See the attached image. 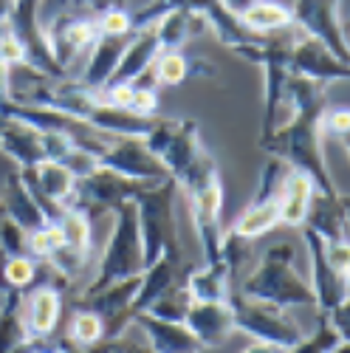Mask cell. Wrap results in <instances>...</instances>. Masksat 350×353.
<instances>
[{
    "label": "cell",
    "mask_w": 350,
    "mask_h": 353,
    "mask_svg": "<svg viewBox=\"0 0 350 353\" xmlns=\"http://www.w3.org/2000/svg\"><path fill=\"white\" fill-rule=\"evenodd\" d=\"M184 325L192 331V336L203 345V347H220L231 339L235 334V314H231L229 303H200L192 300Z\"/></svg>",
    "instance_id": "cell-20"
},
{
    "label": "cell",
    "mask_w": 350,
    "mask_h": 353,
    "mask_svg": "<svg viewBox=\"0 0 350 353\" xmlns=\"http://www.w3.org/2000/svg\"><path fill=\"white\" fill-rule=\"evenodd\" d=\"M9 9H12V0H0V26H6V20H9Z\"/></svg>",
    "instance_id": "cell-50"
},
{
    "label": "cell",
    "mask_w": 350,
    "mask_h": 353,
    "mask_svg": "<svg viewBox=\"0 0 350 353\" xmlns=\"http://www.w3.org/2000/svg\"><path fill=\"white\" fill-rule=\"evenodd\" d=\"M144 144L167 167L169 179L175 181H181L198 164V159L207 153V147L200 144V128L195 119H161V116H156L153 128L144 136Z\"/></svg>",
    "instance_id": "cell-7"
},
{
    "label": "cell",
    "mask_w": 350,
    "mask_h": 353,
    "mask_svg": "<svg viewBox=\"0 0 350 353\" xmlns=\"http://www.w3.org/2000/svg\"><path fill=\"white\" fill-rule=\"evenodd\" d=\"M285 172H288V167L280 159L266 161V167L260 172L257 195L251 198L246 212L235 221V226L229 232H235L238 238H246V241H257L280 226V190L285 181Z\"/></svg>",
    "instance_id": "cell-9"
},
{
    "label": "cell",
    "mask_w": 350,
    "mask_h": 353,
    "mask_svg": "<svg viewBox=\"0 0 350 353\" xmlns=\"http://www.w3.org/2000/svg\"><path fill=\"white\" fill-rule=\"evenodd\" d=\"M63 164L74 172V179L79 181V179H85V175H91L96 167H99V161H96V156L94 153H88V150H82V147H71L68 150V156L63 159Z\"/></svg>",
    "instance_id": "cell-45"
},
{
    "label": "cell",
    "mask_w": 350,
    "mask_h": 353,
    "mask_svg": "<svg viewBox=\"0 0 350 353\" xmlns=\"http://www.w3.org/2000/svg\"><path fill=\"white\" fill-rule=\"evenodd\" d=\"M144 187H150V184L130 181L107 167H96L91 175H85V179L76 181V190H74V198H71L68 207L85 212L91 221L105 218V215H113V210L119 207V203L130 201Z\"/></svg>",
    "instance_id": "cell-10"
},
{
    "label": "cell",
    "mask_w": 350,
    "mask_h": 353,
    "mask_svg": "<svg viewBox=\"0 0 350 353\" xmlns=\"http://www.w3.org/2000/svg\"><path fill=\"white\" fill-rule=\"evenodd\" d=\"M189 305H192V294L187 291V285H184V283H178V285L167 288V291L161 294V297H156L147 308H144V314H150V316H156V319L184 322V316H187Z\"/></svg>",
    "instance_id": "cell-34"
},
{
    "label": "cell",
    "mask_w": 350,
    "mask_h": 353,
    "mask_svg": "<svg viewBox=\"0 0 350 353\" xmlns=\"http://www.w3.org/2000/svg\"><path fill=\"white\" fill-rule=\"evenodd\" d=\"M40 277V260L28 254H0V291H25Z\"/></svg>",
    "instance_id": "cell-32"
},
{
    "label": "cell",
    "mask_w": 350,
    "mask_h": 353,
    "mask_svg": "<svg viewBox=\"0 0 350 353\" xmlns=\"http://www.w3.org/2000/svg\"><path fill=\"white\" fill-rule=\"evenodd\" d=\"M288 71L294 77L311 79L316 85H331V82H347L350 79V63L339 60L333 51H328L319 40L297 34L288 51Z\"/></svg>",
    "instance_id": "cell-14"
},
{
    "label": "cell",
    "mask_w": 350,
    "mask_h": 353,
    "mask_svg": "<svg viewBox=\"0 0 350 353\" xmlns=\"http://www.w3.org/2000/svg\"><path fill=\"white\" fill-rule=\"evenodd\" d=\"M56 223H60V229H63L65 246L79 249V252H91V241H94L91 234H94V229H91V218H88L85 212H79L74 207H65L63 215L56 218Z\"/></svg>",
    "instance_id": "cell-35"
},
{
    "label": "cell",
    "mask_w": 350,
    "mask_h": 353,
    "mask_svg": "<svg viewBox=\"0 0 350 353\" xmlns=\"http://www.w3.org/2000/svg\"><path fill=\"white\" fill-rule=\"evenodd\" d=\"M178 181L167 179L158 184H150L133 195L136 215H138V232L144 246V269L167 252V249H184L178 221H175V198H178Z\"/></svg>",
    "instance_id": "cell-4"
},
{
    "label": "cell",
    "mask_w": 350,
    "mask_h": 353,
    "mask_svg": "<svg viewBox=\"0 0 350 353\" xmlns=\"http://www.w3.org/2000/svg\"><path fill=\"white\" fill-rule=\"evenodd\" d=\"M0 122H3V113H0Z\"/></svg>",
    "instance_id": "cell-51"
},
{
    "label": "cell",
    "mask_w": 350,
    "mask_h": 353,
    "mask_svg": "<svg viewBox=\"0 0 350 353\" xmlns=\"http://www.w3.org/2000/svg\"><path fill=\"white\" fill-rule=\"evenodd\" d=\"M102 339H105V319L88 308H76L71 322H68L65 342L74 347H91Z\"/></svg>",
    "instance_id": "cell-33"
},
{
    "label": "cell",
    "mask_w": 350,
    "mask_h": 353,
    "mask_svg": "<svg viewBox=\"0 0 350 353\" xmlns=\"http://www.w3.org/2000/svg\"><path fill=\"white\" fill-rule=\"evenodd\" d=\"M45 28V37L48 46L65 71L71 68L74 57H79L82 51H91V46L99 37V28H96V17L91 14H74V12H63L51 20L43 23Z\"/></svg>",
    "instance_id": "cell-15"
},
{
    "label": "cell",
    "mask_w": 350,
    "mask_h": 353,
    "mask_svg": "<svg viewBox=\"0 0 350 353\" xmlns=\"http://www.w3.org/2000/svg\"><path fill=\"white\" fill-rule=\"evenodd\" d=\"M220 3H223L231 14H240V12H246V9L254 3V0H220Z\"/></svg>",
    "instance_id": "cell-49"
},
{
    "label": "cell",
    "mask_w": 350,
    "mask_h": 353,
    "mask_svg": "<svg viewBox=\"0 0 350 353\" xmlns=\"http://www.w3.org/2000/svg\"><path fill=\"white\" fill-rule=\"evenodd\" d=\"M313 195H316V187H313V181L308 179V175L288 167L282 190H280V226L300 229L308 218Z\"/></svg>",
    "instance_id": "cell-26"
},
{
    "label": "cell",
    "mask_w": 350,
    "mask_h": 353,
    "mask_svg": "<svg viewBox=\"0 0 350 353\" xmlns=\"http://www.w3.org/2000/svg\"><path fill=\"white\" fill-rule=\"evenodd\" d=\"M96 161L99 167H107L113 172L125 175V179L141 181V184H158L169 179L167 167L147 150L144 139H110L96 156Z\"/></svg>",
    "instance_id": "cell-13"
},
{
    "label": "cell",
    "mask_w": 350,
    "mask_h": 353,
    "mask_svg": "<svg viewBox=\"0 0 350 353\" xmlns=\"http://www.w3.org/2000/svg\"><path fill=\"white\" fill-rule=\"evenodd\" d=\"M231 280H235V274H231L229 266L218 257V260H209V263H200V266H189V272L184 277V285L192 294V300L229 303Z\"/></svg>",
    "instance_id": "cell-24"
},
{
    "label": "cell",
    "mask_w": 350,
    "mask_h": 353,
    "mask_svg": "<svg viewBox=\"0 0 350 353\" xmlns=\"http://www.w3.org/2000/svg\"><path fill=\"white\" fill-rule=\"evenodd\" d=\"M305 243H308V257H311V291L319 314H328L333 308L347 305V277L336 274L322 252V238L316 232H311L308 226L302 229Z\"/></svg>",
    "instance_id": "cell-18"
},
{
    "label": "cell",
    "mask_w": 350,
    "mask_h": 353,
    "mask_svg": "<svg viewBox=\"0 0 350 353\" xmlns=\"http://www.w3.org/2000/svg\"><path fill=\"white\" fill-rule=\"evenodd\" d=\"M240 353H282V347H277V345H269V342H251V345H246Z\"/></svg>",
    "instance_id": "cell-48"
},
{
    "label": "cell",
    "mask_w": 350,
    "mask_h": 353,
    "mask_svg": "<svg viewBox=\"0 0 350 353\" xmlns=\"http://www.w3.org/2000/svg\"><path fill=\"white\" fill-rule=\"evenodd\" d=\"M285 105L291 116L280 122L266 139H260V147L271 153V159H280L285 167L305 172L319 195L339 198L342 190L336 187L322 153L325 136L319 122H322V110L328 108L322 85L291 74L285 82Z\"/></svg>",
    "instance_id": "cell-1"
},
{
    "label": "cell",
    "mask_w": 350,
    "mask_h": 353,
    "mask_svg": "<svg viewBox=\"0 0 350 353\" xmlns=\"http://www.w3.org/2000/svg\"><path fill=\"white\" fill-rule=\"evenodd\" d=\"M0 353H14L25 339L23 325V291H0Z\"/></svg>",
    "instance_id": "cell-31"
},
{
    "label": "cell",
    "mask_w": 350,
    "mask_h": 353,
    "mask_svg": "<svg viewBox=\"0 0 350 353\" xmlns=\"http://www.w3.org/2000/svg\"><path fill=\"white\" fill-rule=\"evenodd\" d=\"M342 336L333 331V325L328 322L325 314H319V325L311 336H302V342H297L294 347H288L282 353H331V347L339 342Z\"/></svg>",
    "instance_id": "cell-39"
},
{
    "label": "cell",
    "mask_w": 350,
    "mask_h": 353,
    "mask_svg": "<svg viewBox=\"0 0 350 353\" xmlns=\"http://www.w3.org/2000/svg\"><path fill=\"white\" fill-rule=\"evenodd\" d=\"M153 68H156L158 85H169V88L187 82V77H189V60L181 51H161L156 57Z\"/></svg>",
    "instance_id": "cell-37"
},
{
    "label": "cell",
    "mask_w": 350,
    "mask_h": 353,
    "mask_svg": "<svg viewBox=\"0 0 350 353\" xmlns=\"http://www.w3.org/2000/svg\"><path fill=\"white\" fill-rule=\"evenodd\" d=\"M23 181L28 184L37 195V201L43 203V210L51 221H56L63 215V210L71 203L74 190H76V179L74 172L63 164V161H40L32 170H20Z\"/></svg>",
    "instance_id": "cell-16"
},
{
    "label": "cell",
    "mask_w": 350,
    "mask_h": 353,
    "mask_svg": "<svg viewBox=\"0 0 350 353\" xmlns=\"http://www.w3.org/2000/svg\"><path fill=\"white\" fill-rule=\"evenodd\" d=\"M322 252H325L328 266L336 274L347 277V272H350V246H347V238H342V241H322Z\"/></svg>",
    "instance_id": "cell-44"
},
{
    "label": "cell",
    "mask_w": 350,
    "mask_h": 353,
    "mask_svg": "<svg viewBox=\"0 0 350 353\" xmlns=\"http://www.w3.org/2000/svg\"><path fill=\"white\" fill-rule=\"evenodd\" d=\"M229 305H231V314H235V328L257 342H269V345L288 350L297 342H302V336H305L302 325L282 305L243 297L240 291L238 294L231 291Z\"/></svg>",
    "instance_id": "cell-6"
},
{
    "label": "cell",
    "mask_w": 350,
    "mask_h": 353,
    "mask_svg": "<svg viewBox=\"0 0 350 353\" xmlns=\"http://www.w3.org/2000/svg\"><path fill=\"white\" fill-rule=\"evenodd\" d=\"M0 153H6L17 170H32L40 161H45L43 147V130L32 122L20 119V116H6L0 122Z\"/></svg>",
    "instance_id": "cell-19"
},
{
    "label": "cell",
    "mask_w": 350,
    "mask_h": 353,
    "mask_svg": "<svg viewBox=\"0 0 350 353\" xmlns=\"http://www.w3.org/2000/svg\"><path fill=\"white\" fill-rule=\"evenodd\" d=\"M130 110L138 116H156L158 113V91H136L133 88Z\"/></svg>",
    "instance_id": "cell-46"
},
{
    "label": "cell",
    "mask_w": 350,
    "mask_h": 353,
    "mask_svg": "<svg viewBox=\"0 0 350 353\" xmlns=\"http://www.w3.org/2000/svg\"><path fill=\"white\" fill-rule=\"evenodd\" d=\"M60 246H65V238H63V229H60L56 221L45 223L43 229L28 232V238H25V252H28V257H34V260H45Z\"/></svg>",
    "instance_id": "cell-36"
},
{
    "label": "cell",
    "mask_w": 350,
    "mask_h": 353,
    "mask_svg": "<svg viewBox=\"0 0 350 353\" xmlns=\"http://www.w3.org/2000/svg\"><path fill=\"white\" fill-rule=\"evenodd\" d=\"M125 46H127V37H105V34H99L96 43L91 46V54H88V63H85V71H82L79 82H85L88 88H94V91L105 88L113 79V71L122 60Z\"/></svg>",
    "instance_id": "cell-29"
},
{
    "label": "cell",
    "mask_w": 350,
    "mask_h": 353,
    "mask_svg": "<svg viewBox=\"0 0 350 353\" xmlns=\"http://www.w3.org/2000/svg\"><path fill=\"white\" fill-rule=\"evenodd\" d=\"M130 325H136L144 334V342H147L153 353H200L203 350V345L192 336V331L184 322L156 319L141 311L130 319Z\"/></svg>",
    "instance_id": "cell-22"
},
{
    "label": "cell",
    "mask_w": 350,
    "mask_h": 353,
    "mask_svg": "<svg viewBox=\"0 0 350 353\" xmlns=\"http://www.w3.org/2000/svg\"><path fill=\"white\" fill-rule=\"evenodd\" d=\"M60 314H63V288L43 283L23 294V325L28 339H48L60 325Z\"/></svg>",
    "instance_id": "cell-21"
},
{
    "label": "cell",
    "mask_w": 350,
    "mask_h": 353,
    "mask_svg": "<svg viewBox=\"0 0 350 353\" xmlns=\"http://www.w3.org/2000/svg\"><path fill=\"white\" fill-rule=\"evenodd\" d=\"M48 3H56V9H45L40 12V23L63 14V12H74V14H102L107 9H116V6H125V0H48Z\"/></svg>",
    "instance_id": "cell-38"
},
{
    "label": "cell",
    "mask_w": 350,
    "mask_h": 353,
    "mask_svg": "<svg viewBox=\"0 0 350 353\" xmlns=\"http://www.w3.org/2000/svg\"><path fill=\"white\" fill-rule=\"evenodd\" d=\"M238 20L254 34H274L291 28V6L280 0H254V3L238 14Z\"/></svg>",
    "instance_id": "cell-30"
},
{
    "label": "cell",
    "mask_w": 350,
    "mask_h": 353,
    "mask_svg": "<svg viewBox=\"0 0 350 353\" xmlns=\"http://www.w3.org/2000/svg\"><path fill=\"white\" fill-rule=\"evenodd\" d=\"M158 54H161V48H158V40H156V28H153V26L136 28V32L127 37L125 54H122L119 65H116L110 82H130V79L138 77L144 68H150V65L156 63ZM110 82H107V85H110Z\"/></svg>",
    "instance_id": "cell-28"
},
{
    "label": "cell",
    "mask_w": 350,
    "mask_h": 353,
    "mask_svg": "<svg viewBox=\"0 0 350 353\" xmlns=\"http://www.w3.org/2000/svg\"><path fill=\"white\" fill-rule=\"evenodd\" d=\"M110 218H113V229H110L107 246L102 252L99 269H96L94 280L85 285L82 294L99 291L110 283H119V280H127V277H138L144 272V246H141L138 215H136L133 198L119 203Z\"/></svg>",
    "instance_id": "cell-3"
},
{
    "label": "cell",
    "mask_w": 350,
    "mask_h": 353,
    "mask_svg": "<svg viewBox=\"0 0 350 353\" xmlns=\"http://www.w3.org/2000/svg\"><path fill=\"white\" fill-rule=\"evenodd\" d=\"M291 26L300 34L319 40L339 60L347 63L350 48H347L344 26H342L339 0H294V6H291Z\"/></svg>",
    "instance_id": "cell-11"
},
{
    "label": "cell",
    "mask_w": 350,
    "mask_h": 353,
    "mask_svg": "<svg viewBox=\"0 0 350 353\" xmlns=\"http://www.w3.org/2000/svg\"><path fill=\"white\" fill-rule=\"evenodd\" d=\"M156 28V40L161 51H181L189 40H195L198 34L207 32V17L198 12H184V9H172L164 12L161 17H156L150 23Z\"/></svg>",
    "instance_id": "cell-25"
},
{
    "label": "cell",
    "mask_w": 350,
    "mask_h": 353,
    "mask_svg": "<svg viewBox=\"0 0 350 353\" xmlns=\"http://www.w3.org/2000/svg\"><path fill=\"white\" fill-rule=\"evenodd\" d=\"M40 3L43 0H12L6 26L25 46V63L28 65L43 71V74H51V77H68V71L56 63V57L48 46L45 28L40 23Z\"/></svg>",
    "instance_id": "cell-12"
},
{
    "label": "cell",
    "mask_w": 350,
    "mask_h": 353,
    "mask_svg": "<svg viewBox=\"0 0 350 353\" xmlns=\"http://www.w3.org/2000/svg\"><path fill=\"white\" fill-rule=\"evenodd\" d=\"M172 9H184V12H198L207 17L209 23V32L229 48V51H235L240 54L243 48L260 43L266 34H254L249 32V28L238 20V14H231L220 0H150L147 6H141L133 14V32L136 28H144V26H150L156 17H161L164 12H172Z\"/></svg>",
    "instance_id": "cell-5"
},
{
    "label": "cell",
    "mask_w": 350,
    "mask_h": 353,
    "mask_svg": "<svg viewBox=\"0 0 350 353\" xmlns=\"http://www.w3.org/2000/svg\"><path fill=\"white\" fill-rule=\"evenodd\" d=\"M0 63H3L6 68L25 63V46L20 43V37L12 32L9 26L3 28V34H0Z\"/></svg>",
    "instance_id": "cell-43"
},
{
    "label": "cell",
    "mask_w": 350,
    "mask_h": 353,
    "mask_svg": "<svg viewBox=\"0 0 350 353\" xmlns=\"http://www.w3.org/2000/svg\"><path fill=\"white\" fill-rule=\"evenodd\" d=\"M302 226L316 232L322 241H342V238H347V195L342 192L339 198H328V195L316 192Z\"/></svg>",
    "instance_id": "cell-27"
},
{
    "label": "cell",
    "mask_w": 350,
    "mask_h": 353,
    "mask_svg": "<svg viewBox=\"0 0 350 353\" xmlns=\"http://www.w3.org/2000/svg\"><path fill=\"white\" fill-rule=\"evenodd\" d=\"M297 249L294 243L280 241L274 246H269L262 252V257L257 260V266L243 277L240 283V294L251 300H262V303H274L282 308H305V305H316L311 283H305L297 269Z\"/></svg>",
    "instance_id": "cell-2"
},
{
    "label": "cell",
    "mask_w": 350,
    "mask_h": 353,
    "mask_svg": "<svg viewBox=\"0 0 350 353\" xmlns=\"http://www.w3.org/2000/svg\"><path fill=\"white\" fill-rule=\"evenodd\" d=\"M45 342H48V339H25L14 353H60V350H56V345L48 347Z\"/></svg>",
    "instance_id": "cell-47"
},
{
    "label": "cell",
    "mask_w": 350,
    "mask_h": 353,
    "mask_svg": "<svg viewBox=\"0 0 350 353\" xmlns=\"http://www.w3.org/2000/svg\"><path fill=\"white\" fill-rule=\"evenodd\" d=\"M187 272H189V263H187L184 249H167V252H161L150 263V266L138 274V291H136V297H133L130 314L133 316L141 314L156 297H161L167 288L184 283Z\"/></svg>",
    "instance_id": "cell-17"
},
{
    "label": "cell",
    "mask_w": 350,
    "mask_h": 353,
    "mask_svg": "<svg viewBox=\"0 0 350 353\" xmlns=\"http://www.w3.org/2000/svg\"><path fill=\"white\" fill-rule=\"evenodd\" d=\"M0 210H3V212H6L20 229H25V232H34V229H43L45 223H54V221L45 215V210H43V203L37 201V195L28 190V184L23 181L20 170L9 172L3 198H0Z\"/></svg>",
    "instance_id": "cell-23"
},
{
    "label": "cell",
    "mask_w": 350,
    "mask_h": 353,
    "mask_svg": "<svg viewBox=\"0 0 350 353\" xmlns=\"http://www.w3.org/2000/svg\"><path fill=\"white\" fill-rule=\"evenodd\" d=\"M189 192V215L192 226L198 234V243L203 252V263L220 257V243H223V184L220 172L212 170L207 175H200L195 184L187 187Z\"/></svg>",
    "instance_id": "cell-8"
},
{
    "label": "cell",
    "mask_w": 350,
    "mask_h": 353,
    "mask_svg": "<svg viewBox=\"0 0 350 353\" xmlns=\"http://www.w3.org/2000/svg\"><path fill=\"white\" fill-rule=\"evenodd\" d=\"M96 28L105 37H130L133 34V14L125 6L107 9V12L96 14Z\"/></svg>",
    "instance_id": "cell-40"
},
{
    "label": "cell",
    "mask_w": 350,
    "mask_h": 353,
    "mask_svg": "<svg viewBox=\"0 0 350 353\" xmlns=\"http://www.w3.org/2000/svg\"><path fill=\"white\" fill-rule=\"evenodd\" d=\"M319 128H322V136H331V139L344 144L347 130H350V110L344 105H336V108L328 105L322 110V122H319Z\"/></svg>",
    "instance_id": "cell-42"
},
{
    "label": "cell",
    "mask_w": 350,
    "mask_h": 353,
    "mask_svg": "<svg viewBox=\"0 0 350 353\" xmlns=\"http://www.w3.org/2000/svg\"><path fill=\"white\" fill-rule=\"evenodd\" d=\"M0 297H3V294H0Z\"/></svg>",
    "instance_id": "cell-52"
},
{
    "label": "cell",
    "mask_w": 350,
    "mask_h": 353,
    "mask_svg": "<svg viewBox=\"0 0 350 353\" xmlns=\"http://www.w3.org/2000/svg\"><path fill=\"white\" fill-rule=\"evenodd\" d=\"M25 238L28 232L20 229L3 210H0V254H28L25 252Z\"/></svg>",
    "instance_id": "cell-41"
}]
</instances>
